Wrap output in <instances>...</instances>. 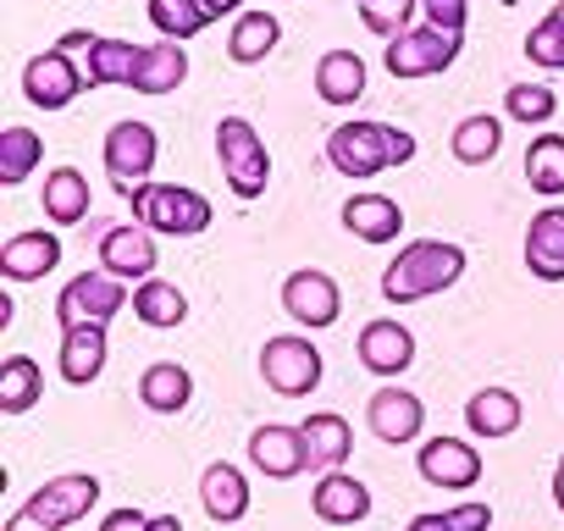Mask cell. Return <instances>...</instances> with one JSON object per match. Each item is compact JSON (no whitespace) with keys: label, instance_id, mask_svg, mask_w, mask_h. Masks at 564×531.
I'll return each mask as SVG.
<instances>
[{"label":"cell","instance_id":"obj_17","mask_svg":"<svg viewBox=\"0 0 564 531\" xmlns=\"http://www.w3.org/2000/svg\"><path fill=\"white\" fill-rule=\"evenodd\" d=\"M415 470H421L432 487H476V481H481V454H476V443L432 437V443H421Z\"/></svg>","mask_w":564,"mask_h":531},{"label":"cell","instance_id":"obj_2","mask_svg":"<svg viewBox=\"0 0 564 531\" xmlns=\"http://www.w3.org/2000/svg\"><path fill=\"white\" fill-rule=\"evenodd\" d=\"M327 161L344 172V177H377L388 166H404L415 161V133L393 128V122H344L327 133Z\"/></svg>","mask_w":564,"mask_h":531},{"label":"cell","instance_id":"obj_10","mask_svg":"<svg viewBox=\"0 0 564 531\" xmlns=\"http://www.w3.org/2000/svg\"><path fill=\"white\" fill-rule=\"evenodd\" d=\"M155 266H161L155 260V232L144 221H122L100 238V272H111L122 283H144V278H155Z\"/></svg>","mask_w":564,"mask_h":531},{"label":"cell","instance_id":"obj_12","mask_svg":"<svg viewBox=\"0 0 564 531\" xmlns=\"http://www.w3.org/2000/svg\"><path fill=\"white\" fill-rule=\"evenodd\" d=\"M366 426H371L377 443H415L421 426H426V404H421L410 388L388 382V388H377V393L366 399Z\"/></svg>","mask_w":564,"mask_h":531},{"label":"cell","instance_id":"obj_3","mask_svg":"<svg viewBox=\"0 0 564 531\" xmlns=\"http://www.w3.org/2000/svg\"><path fill=\"white\" fill-rule=\"evenodd\" d=\"M216 155H221V177L238 199H260L271 183V155L265 139L254 133L249 117H221L216 122Z\"/></svg>","mask_w":564,"mask_h":531},{"label":"cell","instance_id":"obj_49","mask_svg":"<svg viewBox=\"0 0 564 531\" xmlns=\"http://www.w3.org/2000/svg\"><path fill=\"white\" fill-rule=\"evenodd\" d=\"M553 12H564V0H558V7H553Z\"/></svg>","mask_w":564,"mask_h":531},{"label":"cell","instance_id":"obj_29","mask_svg":"<svg viewBox=\"0 0 564 531\" xmlns=\"http://www.w3.org/2000/svg\"><path fill=\"white\" fill-rule=\"evenodd\" d=\"M133 316L144 322V327H183L188 322V300H183V289L177 283H161V278H144L139 289H133Z\"/></svg>","mask_w":564,"mask_h":531},{"label":"cell","instance_id":"obj_45","mask_svg":"<svg viewBox=\"0 0 564 531\" xmlns=\"http://www.w3.org/2000/svg\"><path fill=\"white\" fill-rule=\"evenodd\" d=\"M404 531H454V525H448V514H415Z\"/></svg>","mask_w":564,"mask_h":531},{"label":"cell","instance_id":"obj_31","mask_svg":"<svg viewBox=\"0 0 564 531\" xmlns=\"http://www.w3.org/2000/svg\"><path fill=\"white\" fill-rule=\"evenodd\" d=\"M183 78H188V51H183L177 40L144 45V67H139V78H133L139 95H172Z\"/></svg>","mask_w":564,"mask_h":531},{"label":"cell","instance_id":"obj_20","mask_svg":"<svg viewBox=\"0 0 564 531\" xmlns=\"http://www.w3.org/2000/svg\"><path fill=\"white\" fill-rule=\"evenodd\" d=\"M199 503H205V514H210L216 525L243 520V514H249V481H243V470L227 465V459L205 465V476H199Z\"/></svg>","mask_w":564,"mask_h":531},{"label":"cell","instance_id":"obj_30","mask_svg":"<svg viewBox=\"0 0 564 531\" xmlns=\"http://www.w3.org/2000/svg\"><path fill=\"white\" fill-rule=\"evenodd\" d=\"M84 56H89V84H128L133 89V78L144 67V45H128V40H95Z\"/></svg>","mask_w":564,"mask_h":531},{"label":"cell","instance_id":"obj_35","mask_svg":"<svg viewBox=\"0 0 564 531\" xmlns=\"http://www.w3.org/2000/svg\"><path fill=\"white\" fill-rule=\"evenodd\" d=\"M40 155H45V144H40L34 128H7V133H0V183L18 188L40 166Z\"/></svg>","mask_w":564,"mask_h":531},{"label":"cell","instance_id":"obj_34","mask_svg":"<svg viewBox=\"0 0 564 531\" xmlns=\"http://www.w3.org/2000/svg\"><path fill=\"white\" fill-rule=\"evenodd\" d=\"M525 183H531L536 194H547V199L564 194V133L531 139V150H525Z\"/></svg>","mask_w":564,"mask_h":531},{"label":"cell","instance_id":"obj_24","mask_svg":"<svg viewBox=\"0 0 564 531\" xmlns=\"http://www.w3.org/2000/svg\"><path fill=\"white\" fill-rule=\"evenodd\" d=\"M465 421H470V432H476L481 443H498V437L520 432V399H514L509 388H481V393H470Z\"/></svg>","mask_w":564,"mask_h":531},{"label":"cell","instance_id":"obj_25","mask_svg":"<svg viewBox=\"0 0 564 531\" xmlns=\"http://www.w3.org/2000/svg\"><path fill=\"white\" fill-rule=\"evenodd\" d=\"M276 40H282V23L271 12H238L232 18V34H227V56L238 67H260L276 51Z\"/></svg>","mask_w":564,"mask_h":531},{"label":"cell","instance_id":"obj_23","mask_svg":"<svg viewBox=\"0 0 564 531\" xmlns=\"http://www.w3.org/2000/svg\"><path fill=\"white\" fill-rule=\"evenodd\" d=\"M300 432H305V448H311V470H344V459L355 448V432H349L344 415L316 410L311 421H300Z\"/></svg>","mask_w":564,"mask_h":531},{"label":"cell","instance_id":"obj_43","mask_svg":"<svg viewBox=\"0 0 564 531\" xmlns=\"http://www.w3.org/2000/svg\"><path fill=\"white\" fill-rule=\"evenodd\" d=\"M7 531H51V525H45V520H40V514H34L29 503H23V509H18V514L7 520Z\"/></svg>","mask_w":564,"mask_h":531},{"label":"cell","instance_id":"obj_18","mask_svg":"<svg viewBox=\"0 0 564 531\" xmlns=\"http://www.w3.org/2000/svg\"><path fill=\"white\" fill-rule=\"evenodd\" d=\"M525 266L536 283H564V205H547L525 227Z\"/></svg>","mask_w":564,"mask_h":531},{"label":"cell","instance_id":"obj_32","mask_svg":"<svg viewBox=\"0 0 564 531\" xmlns=\"http://www.w3.org/2000/svg\"><path fill=\"white\" fill-rule=\"evenodd\" d=\"M454 161L459 166H487L498 150H503V122L492 117V111H476V117H465L459 128H454Z\"/></svg>","mask_w":564,"mask_h":531},{"label":"cell","instance_id":"obj_42","mask_svg":"<svg viewBox=\"0 0 564 531\" xmlns=\"http://www.w3.org/2000/svg\"><path fill=\"white\" fill-rule=\"evenodd\" d=\"M100 531H150V514L144 509H111L100 520Z\"/></svg>","mask_w":564,"mask_h":531},{"label":"cell","instance_id":"obj_27","mask_svg":"<svg viewBox=\"0 0 564 531\" xmlns=\"http://www.w3.org/2000/svg\"><path fill=\"white\" fill-rule=\"evenodd\" d=\"M139 399H144V410H155V415H177V410H188V399H194V377H188L177 360H155V366L139 377Z\"/></svg>","mask_w":564,"mask_h":531},{"label":"cell","instance_id":"obj_40","mask_svg":"<svg viewBox=\"0 0 564 531\" xmlns=\"http://www.w3.org/2000/svg\"><path fill=\"white\" fill-rule=\"evenodd\" d=\"M421 12L432 29L443 34H465V12H470V0H421Z\"/></svg>","mask_w":564,"mask_h":531},{"label":"cell","instance_id":"obj_6","mask_svg":"<svg viewBox=\"0 0 564 531\" xmlns=\"http://www.w3.org/2000/svg\"><path fill=\"white\" fill-rule=\"evenodd\" d=\"M454 62H459V34H443V29H432V23L404 29V34L388 40V51H382V67H388L393 78H432V73H448Z\"/></svg>","mask_w":564,"mask_h":531},{"label":"cell","instance_id":"obj_7","mask_svg":"<svg viewBox=\"0 0 564 531\" xmlns=\"http://www.w3.org/2000/svg\"><path fill=\"white\" fill-rule=\"evenodd\" d=\"M155 155H161V139H155L150 122H117V128L106 133V177H111L122 194H133V188L150 183Z\"/></svg>","mask_w":564,"mask_h":531},{"label":"cell","instance_id":"obj_4","mask_svg":"<svg viewBox=\"0 0 564 531\" xmlns=\"http://www.w3.org/2000/svg\"><path fill=\"white\" fill-rule=\"evenodd\" d=\"M133 199V216L150 227V232H172V238H194L210 227V199L199 188H183V183H144L128 194Z\"/></svg>","mask_w":564,"mask_h":531},{"label":"cell","instance_id":"obj_14","mask_svg":"<svg viewBox=\"0 0 564 531\" xmlns=\"http://www.w3.org/2000/svg\"><path fill=\"white\" fill-rule=\"evenodd\" d=\"M100 503V481L89 476V470H73V476H51L34 498H29V509L51 525V531H62V525H73V520H84L89 509Z\"/></svg>","mask_w":564,"mask_h":531},{"label":"cell","instance_id":"obj_46","mask_svg":"<svg viewBox=\"0 0 564 531\" xmlns=\"http://www.w3.org/2000/svg\"><path fill=\"white\" fill-rule=\"evenodd\" d=\"M150 531H183L177 514H150Z\"/></svg>","mask_w":564,"mask_h":531},{"label":"cell","instance_id":"obj_33","mask_svg":"<svg viewBox=\"0 0 564 531\" xmlns=\"http://www.w3.org/2000/svg\"><path fill=\"white\" fill-rule=\"evenodd\" d=\"M45 399V371L29 360V355H12L7 366H0V410L7 415H23Z\"/></svg>","mask_w":564,"mask_h":531},{"label":"cell","instance_id":"obj_36","mask_svg":"<svg viewBox=\"0 0 564 531\" xmlns=\"http://www.w3.org/2000/svg\"><path fill=\"white\" fill-rule=\"evenodd\" d=\"M150 23L166 34V40H194V34H205L210 29V12L199 7V0H150Z\"/></svg>","mask_w":564,"mask_h":531},{"label":"cell","instance_id":"obj_5","mask_svg":"<svg viewBox=\"0 0 564 531\" xmlns=\"http://www.w3.org/2000/svg\"><path fill=\"white\" fill-rule=\"evenodd\" d=\"M260 377L271 393L282 399H305L322 388V349L300 333H282V338H265L260 349Z\"/></svg>","mask_w":564,"mask_h":531},{"label":"cell","instance_id":"obj_9","mask_svg":"<svg viewBox=\"0 0 564 531\" xmlns=\"http://www.w3.org/2000/svg\"><path fill=\"white\" fill-rule=\"evenodd\" d=\"M84 84H89V73H78L73 67V51H40L29 67H23V95H29V106H40V111H62V106H73L78 95H84Z\"/></svg>","mask_w":564,"mask_h":531},{"label":"cell","instance_id":"obj_37","mask_svg":"<svg viewBox=\"0 0 564 531\" xmlns=\"http://www.w3.org/2000/svg\"><path fill=\"white\" fill-rule=\"evenodd\" d=\"M503 111H509L514 122H525V128H542V122H553L558 95H553L547 84H514V89H503Z\"/></svg>","mask_w":564,"mask_h":531},{"label":"cell","instance_id":"obj_1","mask_svg":"<svg viewBox=\"0 0 564 531\" xmlns=\"http://www.w3.org/2000/svg\"><path fill=\"white\" fill-rule=\"evenodd\" d=\"M465 278V249L459 243H443V238H415L404 243L388 272H382V300L388 305H415V300H432L443 289H454Z\"/></svg>","mask_w":564,"mask_h":531},{"label":"cell","instance_id":"obj_8","mask_svg":"<svg viewBox=\"0 0 564 531\" xmlns=\"http://www.w3.org/2000/svg\"><path fill=\"white\" fill-rule=\"evenodd\" d=\"M122 305H128L122 278H111V272H78V278L56 294V322H62V333H67V327H84V322H111Z\"/></svg>","mask_w":564,"mask_h":531},{"label":"cell","instance_id":"obj_11","mask_svg":"<svg viewBox=\"0 0 564 531\" xmlns=\"http://www.w3.org/2000/svg\"><path fill=\"white\" fill-rule=\"evenodd\" d=\"M249 465L271 481H289L311 465V448H305V432L300 426H282V421H265L249 432Z\"/></svg>","mask_w":564,"mask_h":531},{"label":"cell","instance_id":"obj_26","mask_svg":"<svg viewBox=\"0 0 564 531\" xmlns=\"http://www.w3.org/2000/svg\"><path fill=\"white\" fill-rule=\"evenodd\" d=\"M316 95L327 106H355L366 95V62L355 51H327L316 62Z\"/></svg>","mask_w":564,"mask_h":531},{"label":"cell","instance_id":"obj_47","mask_svg":"<svg viewBox=\"0 0 564 531\" xmlns=\"http://www.w3.org/2000/svg\"><path fill=\"white\" fill-rule=\"evenodd\" d=\"M89 45H95V34H67L62 40V51H89Z\"/></svg>","mask_w":564,"mask_h":531},{"label":"cell","instance_id":"obj_16","mask_svg":"<svg viewBox=\"0 0 564 531\" xmlns=\"http://www.w3.org/2000/svg\"><path fill=\"white\" fill-rule=\"evenodd\" d=\"M311 509L327 525H360L371 514V487L349 470H322V481L311 487Z\"/></svg>","mask_w":564,"mask_h":531},{"label":"cell","instance_id":"obj_38","mask_svg":"<svg viewBox=\"0 0 564 531\" xmlns=\"http://www.w3.org/2000/svg\"><path fill=\"white\" fill-rule=\"evenodd\" d=\"M415 12H421V0H371V7H360V23L377 40H399L404 29H415Z\"/></svg>","mask_w":564,"mask_h":531},{"label":"cell","instance_id":"obj_41","mask_svg":"<svg viewBox=\"0 0 564 531\" xmlns=\"http://www.w3.org/2000/svg\"><path fill=\"white\" fill-rule=\"evenodd\" d=\"M448 525L454 531H492V503H476V498L470 503H454L448 509Z\"/></svg>","mask_w":564,"mask_h":531},{"label":"cell","instance_id":"obj_28","mask_svg":"<svg viewBox=\"0 0 564 531\" xmlns=\"http://www.w3.org/2000/svg\"><path fill=\"white\" fill-rule=\"evenodd\" d=\"M45 216H51L56 227H73V221L89 216V177H84L78 166H56V172L45 177Z\"/></svg>","mask_w":564,"mask_h":531},{"label":"cell","instance_id":"obj_48","mask_svg":"<svg viewBox=\"0 0 564 531\" xmlns=\"http://www.w3.org/2000/svg\"><path fill=\"white\" fill-rule=\"evenodd\" d=\"M553 503H558V509H564V459H558V465H553Z\"/></svg>","mask_w":564,"mask_h":531},{"label":"cell","instance_id":"obj_21","mask_svg":"<svg viewBox=\"0 0 564 531\" xmlns=\"http://www.w3.org/2000/svg\"><path fill=\"white\" fill-rule=\"evenodd\" d=\"M106 322H84V327H67L62 333V377L73 388H89L100 371H106Z\"/></svg>","mask_w":564,"mask_h":531},{"label":"cell","instance_id":"obj_13","mask_svg":"<svg viewBox=\"0 0 564 531\" xmlns=\"http://www.w3.org/2000/svg\"><path fill=\"white\" fill-rule=\"evenodd\" d=\"M282 311H289L300 327H333L338 311H344V294L327 272H316V266H305V272H294L289 283H282Z\"/></svg>","mask_w":564,"mask_h":531},{"label":"cell","instance_id":"obj_39","mask_svg":"<svg viewBox=\"0 0 564 531\" xmlns=\"http://www.w3.org/2000/svg\"><path fill=\"white\" fill-rule=\"evenodd\" d=\"M525 56L547 73H564V12H547L531 34H525Z\"/></svg>","mask_w":564,"mask_h":531},{"label":"cell","instance_id":"obj_22","mask_svg":"<svg viewBox=\"0 0 564 531\" xmlns=\"http://www.w3.org/2000/svg\"><path fill=\"white\" fill-rule=\"evenodd\" d=\"M344 227H349L360 243H393L399 227H404V210H399V199H388V194H355V199L344 205Z\"/></svg>","mask_w":564,"mask_h":531},{"label":"cell","instance_id":"obj_19","mask_svg":"<svg viewBox=\"0 0 564 531\" xmlns=\"http://www.w3.org/2000/svg\"><path fill=\"white\" fill-rule=\"evenodd\" d=\"M62 266V238L56 232H18V238H7V249H0V272H7L12 283H40V278H51Z\"/></svg>","mask_w":564,"mask_h":531},{"label":"cell","instance_id":"obj_50","mask_svg":"<svg viewBox=\"0 0 564 531\" xmlns=\"http://www.w3.org/2000/svg\"><path fill=\"white\" fill-rule=\"evenodd\" d=\"M360 7H371V0H360Z\"/></svg>","mask_w":564,"mask_h":531},{"label":"cell","instance_id":"obj_15","mask_svg":"<svg viewBox=\"0 0 564 531\" xmlns=\"http://www.w3.org/2000/svg\"><path fill=\"white\" fill-rule=\"evenodd\" d=\"M360 366L377 371V377H404L415 366V333L393 316L382 322H366L360 327Z\"/></svg>","mask_w":564,"mask_h":531},{"label":"cell","instance_id":"obj_44","mask_svg":"<svg viewBox=\"0 0 564 531\" xmlns=\"http://www.w3.org/2000/svg\"><path fill=\"white\" fill-rule=\"evenodd\" d=\"M199 7H205L210 23H216V18H238V12H243V0H199Z\"/></svg>","mask_w":564,"mask_h":531}]
</instances>
